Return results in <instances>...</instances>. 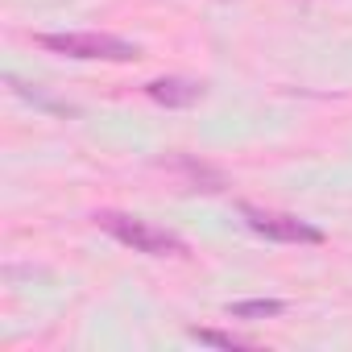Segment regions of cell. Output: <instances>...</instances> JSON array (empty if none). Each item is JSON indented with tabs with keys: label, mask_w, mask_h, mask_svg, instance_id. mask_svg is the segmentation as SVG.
I'll return each mask as SVG.
<instances>
[{
	"label": "cell",
	"mask_w": 352,
	"mask_h": 352,
	"mask_svg": "<svg viewBox=\"0 0 352 352\" xmlns=\"http://www.w3.org/2000/svg\"><path fill=\"white\" fill-rule=\"evenodd\" d=\"M96 224L116 236L120 245H129L133 253H145V257H183L187 253V241L174 236L141 216H124V212H96Z\"/></svg>",
	"instance_id": "obj_1"
},
{
	"label": "cell",
	"mask_w": 352,
	"mask_h": 352,
	"mask_svg": "<svg viewBox=\"0 0 352 352\" xmlns=\"http://www.w3.org/2000/svg\"><path fill=\"white\" fill-rule=\"evenodd\" d=\"M38 46L79 63H133L141 54L137 42H124L116 34H38Z\"/></svg>",
	"instance_id": "obj_2"
},
{
	"label": "cell",
	"mask_w": 352,
	"mask_h": 352,
	"mask_svg": "<svg viewBox=\"0 0 352 352\" xmlns=\"http://www.w3.org/2000/svg\"><path fill=\"white\" fill-rule=\"evenodd\" d=\"M245 224L265 236V241H282V245H323V228L298 220V216H286V212H261V208H241Z\"/></svg>",
	"instance_id": "obj_3"
},
{
	"label": "cell",
	"mask_w": 352,
	"mask_h": 352,
	"mask_svg": "<svg viewBox=\"0 0 352 352\" xmlns=\"http://www.w3.org/2000/svg\"><path fill=\"white\" fill-rule=\"evenodd\" d=\"M145 96L153 100V104H162V108H191V104H199L204 96H208V87L204 83H195V79H149L145 83Z\"/></svg>",
	"instance_id": "obj_4"
},
{
	"label": "cell",
	"mask_w": 352,
	"mask_h": 352,
	"mask_svg": "<svg viewBox=\"0 0 352 352\" xmlns=\"http://www.w3.org/2000/svg\"><path fill=\"white\" fill-rule=\"evenodd\" d=\"M166 170H174V174H183L187 183H199V191H224V174L220 170H212V166H204V162H195V157H170V162H162Z\"/></svg>",
	"instance_id": "obj_5"
},
{
	"label": "cell",
	"mask_w": 352,
	"mask_h": 352,
	"mask_svg": "<svg viewBox=\"0 0 352 352\" xmlns=\"http://www.w3.org/2000/svg\"><path fill=\"white\" fill-rule=\"evenodd\" d=\"M286 302L282 298H249V302H228V315L232 319H270V315H282Z\"/></svg>",
	"instance_id": "obj_6"
},
{
	"label": "cell",
	"mask_w": 352,
	"mask_h": 352,
	"mask_svg": "<svg viewBox=\"0 0 352 352\" xmlns=\"http://www.w3.org/2000/svg\"><path fill=\"white\" fill-rule=\"evenodd\" d=\"M187 336H191V340H199V344H216V348H253L249 340L228 336V331H212V327H191Z\"/></svg>",
	"instance_id": "obj_7"
}]
</instances>
